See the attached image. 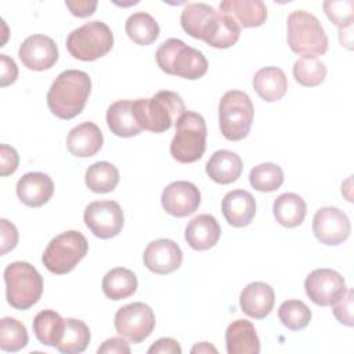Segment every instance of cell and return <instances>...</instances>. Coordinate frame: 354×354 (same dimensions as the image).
<instances>
[{
  "mask_svg": "<svg viewBox=\"0 0 354 354\" xmlns=\"http://www.w3.org/2000/svg\"><path fill=\"white\" fill-rule=\"evenodd\" d=\"M97 351L98 354H130V347L124 337H111L106 339Z\"/></svg>",
  "mask_w": 354,
  "mask_h": 354,
  "instance_id": "ee69618b",
  "label": "cell"
},
{
  "mask_svg": "<svg viewBox=\"0 0 354 354\" xmlns=\"http://www.w3.org/2000/svg\"><path fill=\"white\" fill-rule=\"evenodd\" d=\"M335 318L346 326H353V290L347 289L336 301L332 303Z\"/></svg>",
  "mask_w": 354,
  "mask_h": 354,
  "instance_id": "f35d334b",
  "label": "cell"
},
{
  "mask_svg": "<svg viewBox=\"0 0 354 354\" xmlns=\"http://www.w3.org/2000/svg\"><path fill=\"white\" fill-rule=\"evenodd\" d=\"M54 194V183L48 174L30 171L24 174L17 183L19 201L29 207H40L47 203Z\"/></svg>",
  "mask_w": 354,
  "mask_h": 354,
  "instance_id": "ac0fdd59",
  "label": "cell"
},
{
  "mask_svg": "<svg viewBox=\"0 0 354 354\" xmlns=\"http://www.w3.org/2000/svg\"><path fill=\"white\" fill-rule=\"evenodd\" d=\"M253 88L259 97L267 102L281 100L288 88L285 72L277 66H266L259 69L253 76Z\"/></svg>",
  "mask_w": 354,
  "mask_h": 354,
  "instance_id": "484cf974",
  "label": "cell"
},
{
  "mask_svg": "<svg viewBox=\"0 0 354 354\" xmlns=\"http://www.w3.org/2000/svg\"><path fill=\"white\" fill-rule=\"evenodd\" d=\"M28 344L26 326L11 317L0 319V348L7 353L22 350Z\"/></svg>",
  "mask_w": 354,
  "mask_h": 354,
  "instance_id": "e575fe53",
  "label": "cell"
},
{
  "mask_svg": "<svg viewBox=\"0 0 354 354\" xmlns=\"http://www.w3.org/2000/svg\"><path fill=\"white\" fill-rule=\"evenodd\" d=\"M145 267L159 275L176 271L183 263L180 246L167 238H160L148 243L142 256Z\"/></svg>",
  "mask_w": 354,
  "mask_h": 354,
  "instance_id": "e0dca14e",
  "label": "cell"
},
{
  "mask_svg": "<svg viewBox=\"0 0 354 354\" xmlns=\"http://www.w3.org/2000/svg\"><path fill=\"white\" fill-rule=\"evenodd\" d=\"M278 318L290 330H300L311 321V310L301 300H286L278 308Z\"/></svg>",
  "mask_w": 354,
  "mask_h": 354,
  "instance_id": "8d00e7d4",
  "label": "cell"
},
{
  "mask_svg": "<svg viewBox=\"0 0 354 354\" xmlns=\"http://www.w3.org/2000/svg\"><path fill=\"white\" fill-rule=\"evenodd\" d=\"M87 228L100 239H109L123 228L124 217L120 205L115 201H94L83 214Z\"/></svg>",
  "mask_w": 354,
  "mask_h": 354,
  "instance_id": "7c38bea8",
  "label": "cell"
},
{
  "mask_svg": "<svg viewBox=\"0 0 354 354\" xmlns=\"http://www.w3.org/2000/svg\"><path fill=\"white\" fill-rule=\"evenodd\" d=\"M137 285L136 274L124 267L112 268L102 278V292L111 300H122L134 295Z\"/></svg>",
  "mask_w": 354,
  "mask_h": 354,
  "instance_id": "f1b7e54d",
  "label": "cell"
},
{
  "mask_svg": "<svg viewBox=\"0 0 354 354\" xmlns=\"http://www.w3.org/2000/svg\"><path fill=\"white\" fill-rule=\"evenodd\" d=\"M88 243L84 235L79 231H65L50 241L41 261L44 267L57 275L71 272L77 263L87 254Z\"/></svg>",
  "mask_w": 354,
  "mask_h": 354,
  "instance_id": "9c48e42d",
  "label": "cell"
},
{
  "mask_svg": "<svg viewBox=\"0 0 354 354\" xmlns=\"http://www.w3.org/2000/svg\"><path fill=\"white\" fill-rule=\"evenodd\" d=\"M254 109L250 97L241 90L227 91L218 104L221 134L230 141L245 138L252 127Z\"/></svg>",
  "mask_w": 354,
  "mask_h": 354,
  "instance_id": "ba28073f",
  "label": "cell"
},
{
  "mask_svg": "<svg viewBox=\"0 0 354 354\" xmlns=\"http://www.w3.org/2000/svg\"><path fill=\"white\" fill-rule=\"evenodd\" d=\"M243 165L239 155L228 149L216 151L206 163L207 176L217 184L235 183L242 173Z\"/></svg>",
  "mask_w": 354,
  "mask_h": 354,
  "instance_id": "d4e9b609",
  "label": "cell"
},
{
  "mask_svg": "<svg viewBox=\"0 0 354 354\" xmlns=\"http://www.w3.org/2000/svg\"><path fill=\"white\" fill-rule=\"evenodd\" d=\"M113 47V33L102 21H90L72 30L66 39L69 54L80 61H95Z\"/></svg>",
  "mask_w": 354,
  "mask_h": 354,
  "instance_id": "30bf717a",
  "label": "cell"
},
{
  "mask_svg": "<svg viewBox=\"0 0 354 354\" xmlns=\"http://www.w3.org/2000/svg\"><path fill=\"white\" fill-rule=\"evenodd\" d=\"M221 228L212 214L195 216L185 227V241L194 250H207L213 248L220 238Z\"/></svg>",
  "mask_w": 354,
  "mask_h": 354,
  "instance_id": "7402d4cb",
  "label": "cell"
},
{
  "mask_svg": "<svg viewBox=\"0 0 354 354\" xmlns=\"http://www.w3.org/2000/svg\"><path fill=\"white\" fill-rule=\"evenodd\" d=\"M304 289L308 299L321 307L332 306L347 290L344 278L330 268L311 271L304 281Z\"/></svg>",
  "mask_w": 354,
  "mask_h": 354,
  "instance_id": "4fadbf2b",
  "label": "cell"
},
{
  "mask_svg": "<svg viewBox=\"0 0 354 354\" xmlns=\"http://www.w3.org/2000/svg\"><path fill=\"white\" fill-rule=\"evenodd\" d=\"M286 40L290 50L303 57L324 55L328 50V36L317 17L304 10L289 14Z\"/></svg>",
  "mask_w": 354,
  "mask_h": 354,
  "instance_id": "5b68a950",
  "label": "cell"
},
{
  "mask_svg": "<svg viewBox=\"0 0 354 354\" xmlns=\"http://www.w3.org/2000/svg\"><path fill=\"white\" fill-rule=\"evenodd\" d=\"M64 326L65 319L53 310H43L37 313L33 319V332L36 339L41 344L50 347H57L62 339Z\"/></svg>",
  "mask_w": 354,
  "mask_h": 354,
  "instance_id": "f546056e",
  "label": "cell"
},
{
  "mask_svg": "<svg viewBox=\"0 0 354 354\" xmlns=\"http://www.w3.org/2000/svg\"><path fill=\"white\" fill-rule=\"evenodd\" d=\"M221 212L230 225L242 228L253 220L256 214V201L249 191L234 189L223 198Z\"/></svg>",
  "mask_w": 354,
  "mask_h": 354,
  "instance_id": "d6986e66",
  "label": "cell"
},
{
  "mask_svg": "<svg viewBox=\"0 0 354 354\" xmlns=\"http://www.w3.org/2000/svg\"><path fill=\"white\" fill-rule=\"evenodd\" d=\"M313 232L321 243L336 246L350 236V220L346 213L337 207H321L314 214Z\"/></svg>",
  "mask_w": 354,
  "mask_h": 354,
  "instance_id": "5bb4252c",
  "label": "cell"
},
{
  "mask_svg": "<svg viewBox=\"0 0 354 354\" xmlns=\"http://www.w3.org/2000/svg\"><path fill=\"white\" fill-rule=\"evenodd\" d=\"M351 30H353V26H347V28H343V29H339V40H340V44L347 47L348 50L353 48V36H351Z\"/></svg>",
  "mask_w": 354,
  "mask_h": 354,
  "instance_id": "bcb514c9",
  "label": "cell"
},
{
  "mask_svg": "<svg viewBox=\"0 0 354 354\" xmlns=\"http://www.w3.org/2000/svg\"><path fill=\"white\" fill-rule=\"evenodd\" d=\"M180 21L191 37L203 40L214 48L232 47L241 35V26L230 15L206 3H188Z\"/></svg>",
  "mask_w": 354,
  "mask_h": 354,
  "instance_id": "6da1fadb",
  "label": "cell"
},
{
  "mask_svg": "<svg viewBox=\"0 0 354 354\" xmlns=\"http://www.w3.org/2000/svg\"><path fill=\"white\" fill-rule=\"evenodd\" d=\"M158 66L173 76L196 80L207 72V59L202 51L187 46L183 40H165L155 54Z\"/></svg>",
  "mask_w": 354,
  "mask_h": 354,
  "instance_id": "277c9868",
  "label": "cell"
},
{
  "mask_svg": "<svg viewBox=\"0 0 354 354\" xmlns=\"http://www.w3.org/2000/svg\"><path fill=\"white\" fill-rule=\"evenodd\" d=\"M185 111L183 98L169 90L158 91L151 98L133 101V113L138 126L152 133L169 130Z\"/></svg>",
  "mask_w": 354,
  "mask_h": 354,
  "instance_id": "3957f363",
  "label": "cell"
},
{
  "mask_svg": "<svg viewBox=\"0 0 354 354\" xmlns=\"http://www.w3.org/2000/svg\"><path fill=\"white\" fill-rule=\"evenodd\" d=\"M0 162H1L0 174L3 177L12 174L18 169V165H19L18 152L12 147H10L7 144H1L0 145Z\"/></svg>",
  "mask_w": 354,
  "mask_h": 354,
  "instance_id": "ab89813d",
  "label": "cell"
},
{
  "mask_svg": "<svg viewBox=\"0 0 354 354\" xmlns=\"http://www.w3.org/2000/svg\"><path fill=\"white\" fill-rule=\"evenodd\" d=\"M160 202L166 213L174 217H185L199 207L201 192L189 181H174L163 189Z\"/></svg>",
  "mask_w": 354,
  "mask_h": 354,
  "instance_id": "2e32d148",
  "label": "cell"
},
{
  "mask_svg": "<svg viewBox=\"0 0 354 354\" xmlns=\"http://www.w3.org/2000/svg\"><path fill=\"white\" fill-rule=\"evenodd\" d=\"M272 212L275 220L281 225L286 228H293L304 221L307 206L300 195L293 192H285L274 201Z\"/></svg>",
  "mask_w": 354,
  "mask_h": 354,
  "instance_id": "83f0119b",
  "label": "cell"
},
{
  "mask_svg": "<svg viewBox=\"0 0 354 354\" xmlns=\"http://www.w3.org/2000/svg\"><path fill=\"white\" fill-rule=\"evenodd\" d=\"M324 11L326 17L339 29L353 26L354 21V1L353 0H339V1H324Z\"/></svg>",
  "mask_w": 354,
  "mask_h": 354,
  "instance_id": "74e56055",
  "label": "cell"
},
{
  "mask_svg": "<svg viewBox=\"0 0 354 354\" xmlns=\"http://www.w3.org/2000/svg\"><path fill=\"white\" fill-rule=\"evenodd\" d=\"M206 122L202 115L185 111L176 123V134L170 142V153L180 163L199 160L206 149Z\"/></svg>",
  "mask_w": 354,
  "mask_h": 354,
  "instance_id": "52a82bcc",
  "label": "cell"
},
{
  "mask_svg": "<svg viewBox=\"0 0 354 354\" xmlns=\"http://www.w3.org/2000/svg\"><path fill=\"white\" fill-rule=\"evenodd\" d=\"M6 297L15 310H28L35 306L43 293V278L26 261L10 263L4 270Z\"/></svg>",
  "mask_w": 354,
  "mask_h": 354,
  "instance_id": "8992f818",
  "label": "cell"
},
{
  "mask_svg": "<svg viewBox=\"0 0 354 354\" xmlns=\"http://www.w3.org/2000/svg\"><path fill=\"white\" fill-rule=\"evenodd\" d=\"M86 185L95 194H108L119 183V170L109 162H95L86 170Z\"/></svg>",
  "mask_w": 354,
  "mask_h": 354,
  "instance_id": "1f68e13d",
  "label": "cell"
},
{
  "mask_svg": "<svg viewBox=\"0 0 354 354\" xmlns=\"http://www.w3.org/2000/svg\"><path fill=\"white\" fill-rule=\"evenodd\" d=\"M116 332L131 343L144 342L155 329V314L152 308L141 301L120 307L115 314Z\"/></svg>",
  "mask_w": 354,
  "mask_h": 354,
  "instance_id": "8fae6325",
  "label": "cell"
},
{
  "mask_svg": "<svg viewBox=\"0 0 354 354\" xmlns=\"http://www.w3.org/2000/svg\"><path fill=\"white\" fill-rule=\"evenodd\" d=\"M91 79L88 73L77 69L61 72L47 93V105L53 115L69 120L77 116L90 95Z\"/></svg>",
  "mask_w": 354,
  "mask_h": 354,
  "instance_id": "7a4b0ae2",
  "label": "cell"
},
{
  "mask_svg": "<svg viewBox=\"0 0 354 354\" xmlns=\"http://www.w3.org/2000/svg\"><path fill=\"white\" fill-rule=\"evenodd\" d=\"M149 354H181V347L177 340L171 337L158 339L149 348Z\"/></svg>",
  "mask_w": 354,
  "mask_h": 354,
  "instance_id": "f6af8a7d",
  "label": "cell"
},
{
  "mask_svg": "<svg viewBox=\"0 0 354 354\" xmlns=\"http://www.w3.org/2000/svg\"><path fill=\"white\" fill-rule=\"evenodd\" d=\"M1 227V254H6L7 252L12 250L18 243V231L12 223H10L6 218L0 220Z\"/></svg>",
  "mask_w": 354,
  "mask_h": 354,
  "instance_id": "60d3db41",
  "label": "cell"
},
{
  "mask_svg": "<svg viewBox=\"0 0 354 354\" xmlns=\"http://www.w3.org/2000/svg\"><path fill=\"white\" fill-rule=\"evenodd\" d=\"M106 124L115 136L123 138L138 136L142 130L134 118L133 101L130 100H120L109 105L106 111Z\"/></svg>",
  "mask_w": 354,
  "mask_h": 354,
  "instance_id": "4316f807",
  "label": "cell"
},
{
  "mask_svg": "<svg viewBox=\"0 0 354 354\" xmlns=\"http://www.w3.org/2000/svg\"><path fill=\"white\" fill-rule=\"evenodd\" d=\"M18 55L24 66L40 72L57 64L58 47L55 41L46 35H32L22 41Z\"/></svg>",
  "mask_w": 354,
  "mask_h": 354,
  "instance_id": "9a60e30c",
  "label": "cell"
},
{
  "mask_svg": "<svg viewBox=\"0 0 354 354\" xmlns=\"http://www.w3.org/2000/svg\"><path fill=\"white\" fill-rule=\"evenodd\" d=\"M220 11L241 28H257L267 19V7L261 0H224L220 3Z\"/></svg>",
  "mask_w": 354,
  "mask_h": 354,
  "instance_id": "603a6c76",
  "label": "cell"
},
{
  "mask_svg": "<svg viewBox=\"0 0 354 354\" xmlns=\"http://www.w3.org/2000/svg\"><path fill=\"white\" fill-rule=\"evenodd\" d=\"M249 183L256 191L272 192L283 184V171L275 163H260L250 170Z\"/></svg>",
  "mask_w": 354,
  "mask_h": 354,
  "instance_id": "836d02e7",
  "label": "cell"
},
{
  "mask_svg": "<svg viewBox=\"0 0 354 354\" xmlns=\"http://www.w3.org/2000/svg\"><path fill=\"white\" fill-rule=\"evenodd\" d=\"M102 142V131L93 122H83L77 124L66 137L68 151L79 158L94 156L101 149Z\"/></svg>",
  "mask_w": 354,
  "mask_h": 354,
  "instance_id": "44dd1931",
  "label": "cell"
},
{
  "mask_svg": "<svg viewBox=\"0 0 354 354\" xmlns=\"http://www.w3.org/2000/svg\"><path fill=\"white\" fill-rule=\"evenodd\" d=\"M225 346L228 354L260 353V340L254 325L248 319L232 321L225 330Z\"/></svg>",
  "mask_w": 354,
  "mask_h": 354,
  "instance_id": "cb8c5ba5",
  "label": "cell"
},
{
  "mask_svg": "<svg viewBox=\"0 0 354 354\" xmlns=\"http://www.w3.org/2000/svg\"><path fill=\"white\" fill-rule=\"evenodd\" d=\"M326 66L315 57H300L293 64V77L304 87H315L325 80Z\"/></svg>",
  "mask_w": 354,
  "mask_h": 354,
  "instance_id": "d590c367",
  "label": "cell"
},
{
  "mask_svg": "<svg viewBox=\"0 0 354 354\" xmlns=\"http://www.w3.org/2000/svg\"><path fill=\"white\" fill-rule=\"evenodd\" d=\"M91 339L88 326L76 318H66L64 326V335L57 350L64 354H79L86 350Z\"/></svg>",
  "mask_w": 354,
  "mask_h": 354,
  "instance_id": "4dcf8cb0",
  "label": "cell"
},
{
  "mask_svg": "<svg viewBox=\"0 0 354 354\" xmlns=\"http://www.w3.org/2000/svg\"><path fill=\"white\" fill-rule=\"evenodd\" d=\"M124 30L130 40L140 46L152 44L159 36V25L148 12L131 14L124 24Z\"/></svg>",
  "mask_w": 354,
  "mask_h": 354,
  "instance_id": "d6a6232c",
  "label": "cell"
},
{
  "mask_svg": "<svg viewBox=\"0 0 354 354\" xmlns=\"http://www.w3.org/2000/svg\"><path fill=\"white\" fill-rule=\"evenodd\" d=\"M191 353H217V348L207 342H202V343H198L196 346H194L191 348Z\"/></svg>",
  "mask_w": 354,
  "mask_h": 354,
  "instance_id": "7dc6e473",
  "label": "cell"
},
{
  "mask_svg": "<svg viewBox=\"0 0 354 354\" xmlns=\"http://www.w3.org/2000/svg\"><path fill=\"white\" fill-rule=\"evenodd\" d=\"M0 86L6 87L12 84L18 77V66L15 61L6 54H0Z\"/></svg>",
  "mask_w": 354,
  "mask_h": 354,
  "instance_id": "b9f144b4",
  "label": "cell"
},
{
  "mask_svg": "<svg viewBox=\"0 0 354 354\" xmlns=\"http://www.w3.org/2000/svg\"><path fill=\"white\" fill-rule=\"evenodd\" d=\"M275 301V293L274 289L266 283V282H252L243 288L239 296V304L242 311L254 319H263L266 318Z\"/></svg>",
  "mask_w": 354,
  "mask_h": 354,
  "instance_id": "ffe728a7",
  "label": "cell"
},
{
  "mask_svg": "<svg viewBox=\"0 0 354 354\" xmlns=\"http://www.w3.org/2000/svg\"><path fill=\"white\" fill-rule=\"evenodd\" d=\"M65 6L69 8L71 14L77 17V18H86L94 14L97 8V1L95 0H66Z\"/></svg>",
  "mask_w": 354,
  "mask_h": 354,
  "instance_id": "7bdbcfd3",
  "label": "cell"
}]
</instances>
